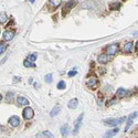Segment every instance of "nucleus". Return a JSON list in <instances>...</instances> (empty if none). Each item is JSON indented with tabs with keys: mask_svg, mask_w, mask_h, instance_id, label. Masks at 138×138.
<instances>
[{
	"mask_svg": "<svg viewBox=\"0 0 138 138\" xmlns=\"http://www.w3.org/2000/svg\"><path fill=\"white\" fill-rule=\"evenodd\" d=\"M126 118L125 117H120V118H110V119H105L103 123L104 125H107V126H117V125H120L121 123H124Z\"/></svg>",
	"mask_w": 138,
	"mask_h": 138,
	"instance_id": "nucleus-1",
	"label": "nucleus"
},
{
	"mask_svg": "<svg viewBox=\"0 0 138 138\" xmlns=\"http://www.w3.org/2000/svg\"><path fill=\"white\" fill-rule=\"evenodd\" d=\"M77 5V0H70V1H67L66 4L63 6V9H62V13L63 16H65L66 13L68 12V11H71L73 9L74 7Z\"/></svg>",
	"mask_w": 138,
	"mask_h": 138,
	"instance_id": "nucleus-2",
	"label": "nucleus"
},
{
	"mask_svg": "<svg viewBox=\"0 0 138 138\" xmlns=\"http://www.w3.org/2000/svg\"><path fill=\"white\" fill-rule=\"evenodd\" d=\"M118 50H119V45H118L117 43H114V44H109L108 46H106L105 51H106V54L107 55L113 56V55H115L116 53H117Z\"/></svg>",
	"mask_w": 138,
	"mask_h": 138,
	"instance_id": "nucleus-3",
	"label": "nucleus"
},
{
	"mask_svg": "<svg viewBox=\"0 0 138 138\" xmlns=\"http://www.w3.org/2000/svg\"><path fill=\"white\" fill-rule=\"evenodd\" d=\"M86 86L92 88V90H96V87L98 86V79L96 76H90L86 80Z\"/></svg>",
	"mask_w": 138,
	"mask_h": 138,
	"instance_id": "nucleus-4",
	"label": "nucleus"
},
{
	"mask_svg": "<svg viewBox=\"0 0 138 138\" xmlns=\"http://www.w3.org/2000/svg\"><path fill=\"white\" fill-rule=\"evenodd\" d=\"M83 117H84V114H81L77 117V119L75 120V123H74V129H73V134L76 135L77 132H79L80 128H81L82 126V123H83Z\"/></svg>",
	"mask_w": 138,
	"mask_h": 138,
	"instance_id": "nucleus-5",
	"label": "nucleus"
},
{
	"mask_svg": "<svg viewBox=\"0 0 138 138\" xmlns=\"http://www.w3.org/2000/svg\"><path fill=\"white\" fill-rule=\"evenodd\" d=\"M33 115H34V113H33V109L31 107H26V108L23 109V112H22V116H23V118L27 120L31 119L33 117Z\"/></svg>",
	"mask_w": 138,
	"mask_h": 138,
	"instance_id": "nucleus-6",
	"label": "nucleus"
},
{
	"mask_svg": "<svg viewBox=\"0 0 138 138\" xmlns=\"http://www.w3.org/2000/svg\"><path fill=\"white\" fill-rule=\"evenodd\" d=\"M15 34H16L15 30H6V31L4 32V34H2V37H4L5 41H10V40H12L13 39Z\"/></svg>",
	"mask_w": 138,
	"mask_h": 138,
	"instance_id": "nucleus-7",
	"label": "nucleus"
},
{
	"mask_svg": "<svg viewBox=\"0 0 138 138\" xmlns=\"http://www.w3.org/2000/svg\"><path fill=\"white\" fill-rule=\"evenodd\" d=\"M8 124L11 126V127H18L19 124H20V118L18 116H11L8 120Z\"/></svg>",
	"mask_w": 138,
	"mask_h": 138,
	"instance_id": "nucleus-8",
	"label": "nucleus"
},
{
	"mask_svg": "<svg viewBox=\"0 0 138 138\" xmlns=\"http://www.w3.org/2000/svg\"><path fill=\"white\" fill-rule=\"evenodd\" d=\"M97 61H98V63H101V64H106V63H108L110 61V56L107 55L106 53L99 54L98 57H97Z\"/></svg>",
	"mask_w": 138,
	"mask_h": 138,
	"instance_id": "nucleus-9",
	"label": "nucleus"
},
{
	"mask_svg": "<svg viewBox=\"0 0 138 138\" xmlns=\"http://www.w3.org/2000/svg\"><path fill=\"white\" fill-rule=\"evenodd\" d=\"M61 2H62V0H49L48 7H49L51 10H53V9H56L57 7H60Z\"/></svg>",
	"mask_w": 138,
	"mask_h": 138,
	"instance_id": "nucleus-10",
	"label": "nucleus"
},
{
	"mask_svg": "<svg viewBox=\"0 0 138 138\" xmlns=\"http://www.w3.org/2000/svg\"><path fill=\"white\" fill-rule=\"evenodd\" d=\"M136 117H137V110H136V112H134V113H132V114L128 117V121H127L126 127H125V132H127V130H128L129 127H130L131 124H132V119H134V118H136Z\"/></svg>",
	"mask_w": 138,
	"mask_h": 138,
	"instance_id": "nucleus-11",
	"label": "nucleus"
},
{
	"mask_svg": "<svg viewBox=\"0 0 138 138\" xmlns=\"http://www.w3.org/2000/svg\"><path fill=\"white\" fill-rule=\"evenodd\" d=\"M17 104H18L19 106H27V105L30 104V102L28 101L26 97H23V96H19V97L17 98Z\"/></svg>",
	"mask_w": 138,
	"mask_h": 138,
	"instance_id": "nucleus-12",
	"label": "nucleus"
},
{
	"mask_svg": "<svg viewBox=\"0 0 138 138\" xmlns=\"http://www.w3.org/2000/svg\"><path fill=\"white\" fill-rule=\"evenodd\" d=\"M118 131H119V129H118V128H114V129H112V130H108L106 134L104 135L103 138H112V137H114Z\"/></svg>",
	"mask_w": 138,
	"mask_h": 138,
	"instance_id": "nucleus-13",
	"label": "nucleus"
},
{
	"mask_svg": "<svg viewBox=\"0 0 138 138\" xmlns=\"http://www.w3.org/2000/svg\"><path fill=\"white\" fill-rule=\"evenodd\" d=\"M68 132H70V126L67 124H64V125L61 127V134H62L63 137H66L68 135Z\"/></svg>",
	"mask_w": 138,
	"mask_h": 138,
	"instance_id": "nucleus-14",
	"label": "nucleus"
},
{
	"mask_svg": "<svg viewBox=\"0 0 138 138\" xmlns=\"http://www.w3.org/2000/svg\"><path fill=\"white\" fill-rule=\"evenodd\" d=\"M127 95V91L125 90V88H118L117 92H116V97L117 98H123L125 97V96Z\"/></svg>",
	"mask_w": 138,
	"mask_h": 138,
	"instance_id": "nucleus-15",
	"label": "nucleus"
},
{
	"mask_svg": "<svg viewBox=\"0 0 138 138\" xmlns=\"http://www.w3.org/2000/svg\"><path fill=\"white\" fill-rule=\"evenodd\" d=\"M35 137H37V138H54L53 135H52L50 131H48V130L41 132V134H38Z\"/></svg>",
	"mask_w": 138,
	"mask_h": 138,
	"instance_id": "nucleus-16",
	"label": "nucleus"
},
{
	"mask_svg": "<svg viewBox=\"0 0 138 138\" xmlns=\"http://www.w3.org/2000/svg\"><path fill=\"white\" fill-rule=\"evenodd\" d=\"M77 105H79V101H77L76 98H73L68 102L67 106H68V108H71V109H75L77 107Z\"/></svg>",
	"mask_w": 138,
	"mask_h": 138,
	"instance_id": "nucleus-17",
	"label": "nucleus"
},
{
	"mask_svg": "<svg viewBox=\"0 0 138 138\" xmlns=\"http://www.w3.org/2000/svg\"><path fill=\"white\" fill-rule=\"evenodd\" d=\"M132 42H126L124 44V52L125 53H130L131 50H132Z\"/></svg>",
	"mask_w": 138,
	"mask_h": 138,
	"instance_id": "nucleus-18",
	"label": "nucleus"
},
{
	"mask_svg": "<svg viewBox=\"0 0 138 138\" xmlns=\"http://www.w3.org/2000/svg\"><path fill=\"white\" fill-rule=\"evenodd\" d=\"M60 110H61V107H60V106H54V107H53V109H52V110H51V113H50V115H51L52 117H54L55 115L59 114Z\"/></svg>",
	"mask_w": 138,
	"mask_h": 138,
	"instance_id": "nucleus-19",
	"label": "nucleus"
},
{
	"mask_svg": "<svg viewBox=\"0 0 138 138\" xmlns=\"http://www.w3.org/2000/svg\"><path fill=\"white\" fill-rule=\"evenodd\" d=\"M109 8H110V10H118L120 8V4L119 2H113V4H110L109 5Z\"/></svg>",
	"mask_w": 138,
	"mask_h": 138,
	"instance_id": "nucleus-20",
	"label": "nucleus"
},
{
	"mask_svg": "<svg viewBox=\"0 0 138 138\" xmlns=\"http://www.w3.org/2000/svg\"><path fill=\"white\" fill-rule=\"evenodd\" d=\"M23 65L26 66V67H34L35 64L33 62H31V61H29V60H24L23 61Z\"/></svg>",
	"mask_w": 138,
	"mask_h": 138,
	"instance_id": "nucleus-21",
	"label": "nucleus"
},
{
	"mask_svg": "<svg viewBox=\"0 0 138 138\" xmlns=\"http://www.w3.org/2000/svg\"><path fill=\"white\" fill-rule=\"evenodd\" d=\"M6 101H7L8 103H11V102L13 101V93L8 92L7 95H6Z\"/></svg>",
	"mask_w": 138,
	"mask_h": 138,
	"instance_id": "nucleus-22",
	"label": "nucleus"
},
{
	"mask_svg": "<svg viewBox=\"0 0 138 138\" xmlns=\"http://www.w3.org/2000/svg\"><path fill=\"white\" fill-rule=\"evenodd\" d=\"M7 20H8V18H7V16H6V13H0V23L4 24L7 22Z\"/></svg>",
	"mask_w": 138,
	"mask_h": 138,
	"instance_id": "nucleus-23",
	"label": "nucleus"
},
{
	"mask_svg": "<svg viewBox=\"0 0 138 138\" xmlns=\"http://www.w3.org/2000/svg\"><path fill=\"white\" fill-rule=\"evenodd\" d=\"M6 48H7V44H6L4 41H0V55H1V54L5 52Z\"/></svg>",
	"mask_w": 138,
	"mask_h": 138,
	"instance_id": "nucleus-24",
	"label": "nucleus"
},
{
	"mask_svg": "<svg viewBox=\"0 0 138 138\" xmlns=\"http://www.w3.org/2000/svg\"><path fill=\"white\" fill-rule=\"evenodd\" d=\"M65 87H66V84L64 81H60L57 83V88H59V90H64Z\"/></svg>",
	"mask_w": 138,
	"mask_h": 138,
	"instance_id": "nucleus-25",
	"label": "nucleus"
},
{
	"mask_svg": "<svg viewBox=\"0 0 138 138\" xmlns=\"http://www.w3.org/2000/svg\"><path fill=\"white\" fill-rule=\"evenodd\" d=\"M37 54L35 53H33V54H30V55H28V59L27 60H29V61H31V62H34L35 60H37Z\"/></svg>",
	"mask_w": 138,
	"mask_h": 138,
	"instance_id": "nucleus-26",
	"label": "nucleus"
},
{
	"mask_svg": "<svg viewBox=\"0 0 138 138\" xmlns=\"http://www.w3.org/2000/svg\"><path fill=\"white\" fill-rule=\"evenodd\" d=\"M44 81H45L46 83H52V74L50 73V74H48V75H45L44 76Z\"/></svg>",
	"mask_w": 138,
	"mask_h": 138,
	"instance_id": "nucleus-27",
	"label": "nucleus"
},
{
	"mask_svg": "<svg viewBox=\"0 0 138 138\" xmlns=\"http://www.w3.org/2000/svg\"><path fill=\"white\" fill-rule=\"evenodd\" d=\"M76 74H77V71H76V68H74V70H72V71H70V72H68V76H70V77L74 76V75H76Z\"/></svg>",
	"mask_w": 138,
	"mask_h": 138,
	"instance_id": "nucleus-28",
	"label": "nucleus"
},
{
	"mask_svg": "<svg viewBox=\"0 0 138 138\" xmlns=\"http://www.w3.org/2000/svg\"><path fill=\"white\" fill-rule=\"evenodd\" d=\"M21 81V77H19V76H13V83H18V82H20Z\"/></svg>",
	"mask_w": 138,
	"mask_h": 138,
	"instance_id": "nucleus-29",
	"label": "nucleus"
},
{
	"mask_svg": "<svg viewBox=\"0 0 138 138\" xmlns=\"http://www.w3.org/2000/svg\"><path fill=\"white\" fill-rule=\"evenodd\" d=\"M99 73H102V74H104V72H105V70H104V68H99Z\"/></svg>",
	"mask_w": 138,
	"mask_h": 138,
	"instance_id": "nucleus-30",
	"label": "nucleus"
},
{
	"mask_svg": "<svg viewBox=\"0 0 138 138\" xmlns=\"http://www.w3.org/2000/svg\"><path fill=\"white\" fill-rule=\"evenodd\" d=\"M135 50H136V52H137V50H138V42L136 41V44H135Z\"/></svg>",
	"mask_w": 138,
	"mask_h": 138,
	"instance_id": "nucleus-31",
	"label": "nucleus"
},
{
	"mask_svg": "<svg viewBox=\"0 0 138 138\" xmlns=\"http://www.w3.org/2000/svg\"><path fill=\"white\" fill-rule=\"evenodd\" d=\"M34 1H35V0H30V2H31V4H34Z\"/></svg>",
	"mask_w": 138,
	"mask_h": 138,
	"instance_id": "nucleus-32",
	"label": "nucleus"
},
{
	"mask_svg": "<svg viewBox=\"0 0 138 138\" xmlns=\"http://www.w3.org/2000/svg\"><path fill=\"white\" fill-rule=\"evenodd\" d=\"M1 101H2V95L0 94V102H1Z\"/></svg>",
	"mask_w": 138,
	"mask_h": 138,
	"instance_id": "nucleus-33",
	"label": "nucleus"
}]
</instances>
